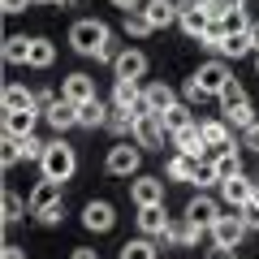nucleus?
<instances>
[{
  "label": "nucleus",
  "mask_w": 259,
  "mask_h": 259,
  "mask_svg": "<svg viewBox=\"0 0 259 259\" xmlns=\"http://www.w3.org/2000/svg\"><path fill=\"white\" fill-rule=\"evenodd\" d=\"M69 48H74L78 56H95V61H117V48H112V30L104 26V22L95 18H82L69 26Z\"/></svg>",
  "instance_id": "obj_1"
},
{
  "label": "nucleus",
  "mask_w": 259,
  "mask_h": 259,
  "mask_svg": "<svg viewBox=\"0 0 259 259\" xmlns=\"http://www.w3.org/2000/svg\"><path fill=\"white\" fill-rule=\"evenodd\" d=\"M39 168H44V177H52V182H69V177H74V168H78V151L69 147L61 134H56V139L48 143V151H44V160H39Z\"/></svg>",
  "instance_id": "obj_2"
},
{
  "label": "nucleus",
  "mask_w": 259,
  "mask_h": 259,
  "mask_svg": "<svg viewBox=\"0 0 259 259\" xmlns=\"http://www.w3.org/2000/svg\"><path fill=\"white\" fill-rule=\"evenodd\" d=\"M139 164H143V147L134 139H117L108 147V160H104L112 177H139Z\"/></svg>",
  "instance_id": "obj_3"
},
{
  "label": "nucleus",
  "mask_w": 259,
  "mask_h": 259,
  "mask_svg": "<svg viewBox=\"0 0 259 259\" xmlns=\"http://www.w3.org/2000/svg\"><path fill=\"white\" fill-rule=\"evenodd\" d=\"M207 233H212V246H229V250H238L242 238H246V221H242V212H233V207H229V212L216 216V225H212Z\"/></svg>",
  "instance_id": "obj_4"
},
{
  "label": "nucleus",
  "mask_w": 259,
  "mask_h": 259,
  "mask_svg": "<svg viewBox=\"0 0 259 259\" xmlns=\"http://www.w3.org/2000/svg\"><path fill=\"white\" fill-rule=\"evenodd\" d=\"M164 121H160V112H139V121H134V134L130 139L139 143L143 151H164Z\"/></svg>",
  "instance_id": "obj_5"
},
{
  "label": "nucleus",
  "mask_w": 259,
  "mask_h": 259,
  "mask_svg": "<svg viewBox=\"0 0 259 259\" xmlns=\"http://www.w3.org/2000/svg\"><path fill=\"white\" fill-rule=\"evenodd\" d=\"M190 78L199 82V91H203V95H221V91H225V82L233 78V69L225 65V56H212V61H203Z\"/></svg>",
  "instance_id": "obj_6"
},
{
  "label": "nucleus",
  "mask_w": 259,
  "mask_h": 259,
  "mask_svg": "<svg viewBox=\"0 0 259 259\" xmlns=\"http://www.w3.org/2000/svg\"><path fill=\"white\" fill-rule=\"evenodd\" d=\"M216 190H221V203L238 212V207H246V203H250V194H255V177H246V173L221 177V186H216Z\"/></svg>",
  "instance_id": "obj_7"
},
{
  "label": "nucleus",
  "mask_w": 259,
  "mask_h": 259,
  "mask_svg": "<svg viewBox=\"0 0 259 259\" xmlns=\"http://www.w3.org/2000/svg\"><path fill=\"white\" fill-rule=\"evenodd\" d=\"M82 229L87 233H112L117 229V207H112L108 199H91V203L82 207Z\"/></svg>",
  "instance_id": "obj_8"
},
{
  "label": "nucleus",
  "mask_w": 259,
  "mask_h": 259,
  "mask_svg": "<svg viewBox=\"0 0 259 259\" xmlns=\"http://www.w3.org/2000/svg\"><path fill=\"white\" fill-rule=\"evenodd\" d=\"M186 216H190V221L199 225V229H212V225H216V216H221V199H212L207 190H199V194L190 199V203H186Z\"/></svg>",
  "instance_id": "obj_9"
},
{
  "label": "nucleus",
  "mask_w": 259,
  "mask_h": 259,
  "mask_svg": "<svg viewBox=\"0 0 259 259\" xmlns=\"http://www.w3.org/2000/svg\"><path fill=\"white\" fill-rule=\"evenodd\" d=\"M199 238H203V229H199L190 216H173V221H168V233L160 242H164V246H199Z\"/></svg>",
  "instance_id": "obj_10"
},
{
  "label": "nucleus",
  "mask_w": 259,
  "mask_h": 259,
  "mask_svg": "<svg viewBox=\"0 0 259 259\" xmlns=\"http://www.w3.org/2000/svg\"><path fill=\"white\" fill-rule=\"evenodd\" d=\"M130 199L139 207L164 203V177H134V182H130Z\"/></svg>",
  "instance_id": "obj_11"
},
{
  "label": "nucleus",
  "mask_w": 259,
  "mask_h": 259,
  "mask_svg": "<svg viewBox=\"0 0 259 259\" xmlns=\"http://www.w3.org/2000/svg\"><path fill=\"white\" fill-rule=\"evenodd\" d=\"M112 104H121V108H134V112H147L139 78H112Z\"/></svg>",
  "instance_id": "obj_12"
},
{
  "label": "nucleus",
  "mask_w": 259,
  "mask_h": 259,
  "mask_svg": "<svg viewBox=\"0 0 259 259\" xmlns=\"http://www.w3.org/2000/svg\"><path fill=\"white\" fill-rule=\"evenodd\" d=\"M168 139H173L177 151H186V156H199V160L212 151V147H207V139H203V130H199V121H194V125H186V130H177V134H168Z\"/></svg>",
  "instance_id": "obj_13"
},
{
  "label": "nucleus",
  "mask_w": 259,
  "mask_h": 259,
  "mask_svg": "<svg viewBox=\"0 0 259 259\" xmlns=\"http://www.w3.org/2000/svg\"><path fill=\"white\" fill-rule=\"evenodd\" d=\"M143 74H147V56L139 48H121L112 61V78H143Z\"/></svg>",
  "instance_id": "obj_14"
},
{
  "label": "nucleus",
  "mask_w": 259,
  "mask_h": 259,
  "mask_svg": "<svg viewBox=\"0 0 259 259\" xmlns=\"http://www.w3.org/2000/svg\"><path fill=\"white\" fill-rule=\"evenodd\" d=\"M44 117V108L39 104H30V108H18V112H5V134H18V139H26V134H35V121Z\"/></svg>",
  "instance_id": "obj_15"
},
{
  "label": "nucleus",
  "mask_w": 259,
  "mask_h": 259,
  "mask_svg": "<svg viewBox=\"0 0 259 259\" xmlns=\"http://www.w3.org/2000/svg\"><path fill=\"white\" fill-rule=\"evenodd\" d=\"M61 100L78 104V108H82L87 100H95V82H91V74H69V78L61 82Z\"/></svg>",
  "instance_id": "obj_16"
},
{
  "label": "nucleus",
  "mask_w": 259,
  "mask_h": 259,
  "mask_svg": "<svg viewBox=\"0 0 259 259\" xmlns=\"http://www.w3.org/2000/svg\"><path fill=\"white\" fill-rule=\"evenodd\" d=\"M168 221H173V216H164V203L139 207V229L147 233V238H164V233H168Z\"/></svg>",
  "instance_id": "obj_17"
},
{
  "label": "nucleus",
  "mask_w": 259,
  "mask_h": 259,
  "mask_svg": "<svg viewBox=\"0 0 259 259\" xmlns=\"http://www.w3.org/2000/svg\"><path fill=\"white\" fill-rule=\"evenodd\" d=\"M61 186H65V182H52V177L35 182V190L26 194V203H30V216H35V212H44V207H52L56 199H61Z\"/></svg>",
  "instance_id": "obj_18"
},
{
  "label": "nucleus",
  "mask_w": 259,
  "mask_h": 259,
  "mask_svg": "<svg viewBox=\"0 0 259 259\" xmlns=\"http://www.w3.org/2000/svg\"><path fill=\"white\" fill-rule=\"evenodd\" d=\"M44 121L56 130V134H65V130H74L78 125V104H69V100H56L52 108L44 112Z\"/></svg>",
  "instance_id": "obj_19"
},
{
  "label": "nucleus",
  "mask_w": 259,
  "mask_h": 259,
  "mask_svg": "<svg viewBox=\"0 0 259 259\" xmlns=\"http://www.w3.org/2000/svg\"><path fill=\"white\" fill-rule=\"evenodd\" d=\"M143 104H147V112H164L177 104V91L168 82H147L143 87Z\"/></svg>",
  "instance_id": "obj_20"
},
{
  "label": "nucleus",
  "mask_w": 259,
  "mask_h": 259,
  "mask_svg": "<svg viewBox=\"0 0 259 259\" xmlns=\"http://www.w3.org/2000/svg\"><path fill=\"white\" fill-rule=\"evenodd\" d=\"M143 13H147V22H151L156 30L173 26V22L182 18V13H177V0H147V5H143Z\"/></svg>",
  "instance_id": "obj_21"
},
{
  "label": "nucleus",
  "mask_w": 259,
  "mask_h": 259,
  "mask_svg": "<svg viewBox=\"0 0 259 259\" xmlns=\"http://www.w3.org/2000/svg\"><path fill=\"white\" fill-rule=\"evenodd\" d=\"M216 56H225V61H242V56H255L250 30H242V35H225V44L216 48Z\"/></svg>",
  "instance_id": "obj_22"
},
{
  "label": "nucleus",
  "mask_w": 259,
  "mask_h": 259,
  "mask_svg": "<svg viewBox=\"0 0 259 259\" xmlns=\"http://www.w3.org/2000/svg\"><path fill=\"white\" fill-rule=\"evenodd\" d=\"M194 168H199V156H186V151H177V156H168L164 177H168V182H194Z\"/></svg>",
  "instance_id": "obj_23"
},
{
  "label": "nucleus",
  "mask_w": 259,
  "mask_h": 259,
  "mask_svg": "<svg viewBox=\"0 0 259 259\" xmlns=\"http://www.w3.org/2000/svg\"><path fill=\"white\" fill-rule=\"evenodd\" d=\"M78 125L82 130H100V125H108V104L95 95V100H87L82 108H78Z\"/></svg>",
  "instance_id": "obj_24"
},
{
  "label": "nucleus",
  "mask_w": 259,
  "mask_h": 259,
  "mask_svg": "<svg viewBox=\"0 0 259 259\" xmlns=\"http://www.w3.org/2000/svg\"><path fill=\"white\" fill-rule=\"evenodd\" d=\"M134 121H139V112H134V108H121V104H112V108H108V130L117 134V139H130V134H134Z\"/></svg>",
  "instance_id": "obj_25"
},
{
  "label": "nucleus",
  "mask_w": 259,
  "mask_h": 259,
  "mask_svg": "<svg viewBox=\"0 0 259 259\" xmlns=\"http://www.w3.org/2000/svg\"><path fill=\"white\" fill-rule=\"evenodd\" d=\"M5 112H18V108H30L35 104V91H26L22 82H5V95H0Z\"/></svg>",
  "instance_id": "obj_26"
},
{
  "label": "nucleus",
  "mask_w": 259,
  "mask_h": 259,
  "mask_svg": "<svg viewBox=\"0 0 259 259\" xmlns=\"http://www.w3.org/2000/svg\"><path fill=\"white\" fill-rule=\"evenodd\" d=\"M0 52H5V65H30V39L26 35H9Z\"/></svg>",
  "instance_id": "obj_27"
},
{
  "label": "nucleus",
  "mask_w": 259,
  "mask_h": 259,
  "mask_svg": "<svg viewBox=\"0 0 259 259\" xmlns=\"http://www.w3.org/2000/svg\"><path fill=\"white\" fill-rule=\"evenodd\" d=\"M212 164H216V173L221 177H233V173H242V151L233 147H216V156H212Z\"/></svg>",
  "instance_id": "obj_28"
},
{
  "label": "nucleus",
  "mask_w": 259,
  "mask_h": 259,
  "mask_svg": "<svg viewBox=\"0 0 259 259\" xmlns=\"http://www.w3.org/2000/svg\"><path fill=\"white\" fill-rule=\"evenodd\" d=\"M0 212H5V216H0V221H5V225H18L22 216L30 212V203H26V199H22L18 190H5V199H0Z\"/></svg>",
  "instance_id": "obj_29"
},
{
  "label": "nucleus",
  "mask_w": 259,
  "mask_h": 259,
  "mask_svg": "<svg viewBox=\"0 0 259 259\" xmlns=\"http://www.w3.org/2000/svg\"><path fill=\"white\" fill-rule=\"evenodd\" d=\"M199 130H203V139H207V147H229V121L225 117H212V121H199Z\"/></svg>",
  "instance_id": "obj_30"
},
{
  "label": "nucleus",
  "mask_w": 259,
  "mask_h": 259,
  "mask_svg": "<svg viewBox=\"0 0 259 259\" xmlns=\"http://www.w3.org/2000/svg\"><path fill=\"white\" fill-rule=\"evenodd\" d=\"M52 61H56V44L44 39V35H35L30 39V69H48Z\"/></svg>",
  "instance_id": "obj_31"
},
{
  "label": "nucleus",
  "mask_w": 259,
  "mask_h": 259,
  "mask_svg": "<svg viewBox=\"0 0 259 259\" xmlns=\"http://www.w3.org/2000/svg\"><path fill=\"white\" fill-rule=\"evenodd\" d=\"M225 121H229L233 130H242V134H246L259 117H255V108H250V100H242V104H233V108H225Z\"/></svg>",
  "instance_id": "obj_32"
},
{
  "label": "nucleus",
  "mask_w": 259,
  "mask_h": 259,
  "mask_svg": "<svg viewBox=\"0 0 259 259\" xmlns=\"http://www.w3.org/2000/svg\"><path fill=\"white\" fill-rule=\"evenodd\" d=\"M117 259H156V242L143 233V238H134V242H125V246L117 250Z\"/></svg>",
  "instance_id": "obj_33"
},
{
  "label": "nucleus",
  "mask_w": 259,
  "mask_h": 259,
  "mask_svg": "<svg viewBox=\"0 0 259 259\" xmlns=\"http://www.w3.org/2000/svg\"><path fill=\"white\" fill-rule=\"evenodd\" d=\"M160 121H164L168 134H177V130L194 125V117H190V108H186V104H173V108H164V112H160Z\"/></svg>",
  "instance_id": "obj_34"
},
{
  "label": "nucleus",
  "mask_w": 259,
  "mask_h": 259,
  "mask_svg": "<svg viewBox=\"0 0 259 259\" xmlns=\"http://www.w3.org/2000/svg\"><path fill=\"white\" fill-rule=\"evenodd\" d=\"M121 30H125V35L130 39H147L151 35V30H156V26H151V22H147V13H125V22H121Z\"/></svg>",
  "instance_id": "obj_35"
},
{
  "label": "nucleus",
  "mask_w": 259,
  "mask_h": 259,
  "mask_svg": "<svg viewBox=\"0 0 259 259\" xmlns=\"http://www.w3.org/2000/svg\"><path fill=\"white\" fill-rule=\"evenodd\" d=\"M18 160H22V139H18V134H5V139H0V164L13 168Z\"/></svg>",
  "instance_id": "obj_36"
},
{
  "label": "nucleus",
  "mask_w": 259,
  "mask_h": 259,
  "mask_svg": "<svg viewBox=\"0 0 259 259\" xmlns=\"http://www.w3.org/2000/svg\"><path fill=\"white\" fill-rule=\"evenodd\" d=\"M194 186H199V190H212V186H221V173H216L212 160H199V168H194Z\"/></svg>",
  "instance_id": "obj_37"
},
{
  "label": "nucleus",
  "mask_w": 259,
  "mask_h": 259,
  "mask_svg": "<svg viewBox=\"0 0 259 259\" xmlns=\"http://www.w3.org/2000/svg\"><path fill=\"white\" fill-rule=\"evenodd\" d=\"M207 18H229L233 9H246V0H203Z\"/></svg>",
  "instance_id": "obj_38"
},
{
  "label": "nucleus",
  "mask_w": 259,
  "mask_h": 259,
  "mask_svg": "<svg viewBox=\"0 0 259 259\" xmlns=\"http://www.w3.org/2000/svg\"><path fill=\"white\" fill-rule=\"evenodd\" d=\"M216 100H221L225 108H233V104H242V100H246V87H242L238 78H229V82H225V91L216 95Z\"/></svg>",
  "instance_id": "obj_39"
},
{
  "label": "nucleus",
  "mask_w": 259,
  "mask_h": 259,
  "mask_svg": "<svg viewBox=\"0 0 259 259\" xmlns=\"http://www.w3.org/2000/svg\"><path fill=\"white\" fill-rule=\"evenodd\" d=\"M35 221L44 225V229H56V225L65 221V203H61V199H56L52 207H44V212H35Z\"/></svg>",
  "instance_id": "obj_40"
},
{
  "label": "nucleus",
  "mask_w": 259,
  "mask_h": 259,
  "mask_svg": "<svg viewBox=\"0 0 259 259\" xmlns=\"http://www.w3.org/2000/svg\"><path fill=\"white\" fill-rule=\"evenodd\" d=\"M44 151H48V143L44 139H35V134H26V139H22V160H44Z\"/></svg>",
  "instance_id": "obj_41"
},
{
  "label": "nucleus",
  "mask_w": 259,
  "mask_h": 259,
  "mask_svg": "<svg viewBox=\"0 0 259 259\" xmlns=\"http://www.w3.org/2000/svg\"><path fill=\"white\" fill-rule=\"evenodd\" d=\"M238 212H242V221H246V229H259V182H255L250 203H246V207H238Z\"/></svg>",
  "instance_id": "obj_42"
},
{
  "label": "nucleus",
  "mask_w": 259,
  "mask_h": 259,
  "mask_svg": "<svg viewBox=\"0 0 259 259\" xmlns=\"http://www.w3.org/2000/svg\"><path fill=\"white\" fill-rule=\"evenodd\" d=\"M225 26H229V35H242V30H250V18H246V9H233L229 18H221Z\"/></svg>",
  "instance_id": "obj_43"
},
{
  "label": "nucleus",
  "mask_w": 259,
  "mask_h": 259,
  "mask_svg": "<svg viewBox=\"0 0 259 259\" xmlns=\"http://www.w3.org/2000/svg\"><path fill=\"white\" fill-rule=\"evenodd\" d=\"M30 5H35V0H0V9H5V13H26Z\"/></svg>",
  "instance_id": "obj_44"
},
{
  "label": "nucleus",
  "mask_w": 259,
  "mask_h": 259,
  "mask_svg": "<svg viewBox=\"0 0 259 259\" xmlns=\"http://www.w3.org/2000/svg\"><path fill=\"white\" fill-rule=\"evenodd\" d=\"M147 0H112V9H121V13H139Z\"/></svg>",
  "instance_id": "obj_45"
},
{
  "label": "nucleus",
  "mask_w": 259,
  "mask_h": 259,
  "mask_svg": "<svg viewBox=\"0 0 259 259\" xmlns=\"http://www.w3.org/2000/svg\"><path fill=\"white\" fill-rule=\"evenodd\" d=\"M35 104H39V108L48 112V108H52V104H56V95L48 91V87H39V91H35Z\"/></svg>",
  "instance_id": "obj_46"
},
{
  "label": "nucleus",
  "mask_w": 259,
  "mask_h": 259,
  "mask_svg": "<svg viewBox=\"0 0 259 259\" xmlns=\"http://www.w3.org/2000/svg\"><path fill=\"white\" fill-rule=\"evenodd\" d=\"M186 100H190V104H199V100H207V95L199 91V82H194V78H190V82H186Z\"/></svg>",
  "instance_id": "obj_47"
},
{
  "label": "nucleus",
  "mask_w": 259,
  "mask_h": 259,
  "mask_svg": "<svg viewBox=\"0 0 259 259\" xmlns=\"http://www.w3.org/2000/svg\"><path fill=\"white\" fill-rule=\"evenodd\" d=\"M69 259H100V250H91V246H74V250H69Z\"/></svg>",
  "instance_id": "obj_48"
},
{
  "label": "nucleus",
  "mask_w": 259,
  "mask_h": 259,
  "mask_svg": "<svg viewBox=\"0 0 259 259\" xmlns=\"http://www.w3.org/2000/svg\"><path fill=\"white\" fill-rule=\"evenodd\" d=\"M242 143H246V147H250V151H259V121H255V125H250V130H246V139H242Z\"/></svg>",
  "instance_id": "obj_49"
},
{
  "label": "nucleus",
  "mask_w": 259,
  "mask_h": 259,
  "mask_svg": "<svg viewBox=\"0 0 259 259\" xmlns=\"http://www.w3.org/2000/svg\"><path fill=\"white\" fill-rule=\"evenodd\" d=\"M0 259H26V255H22V246H13V242H5V250H0Z\"/></svg>",
  "instance_id": "obj_50"
},
{
  "label": "nucleus",
  "mask_w": 259,
  "mask_h": 259,
  "mask_svg": "<svg viewBox=\"0 0 259 259\" xmlns=\"http://www.w3.org/2000/svg\"><path fill=\"white\" fill-rule=\"evenodd\" d=\"M207 259H233V255H229V246H212V250H207Z\"/></svg>",
  "instance_id": "obj_51"
},
{
  "label": "nucleus",
  "mask_w": 259,
  "mask_h": 259,
  "mask_svg": "<svg viewBox=\"0 0 259 259\" xmlns=\"http://www.w3.org/2000/svg\"><path fill=\"white\" fill-rule=\"evenodd\" d=\"M250 44H255V52H259V22H250Z\"/></svg>",
  "instance_id": "obj_52"
},
{
  "label": "nucleus",
  "mask_w": 259,
  "mask_h": 259,
  "mask_svg": "<svg viewBox=\"0 0 259 259\" xmlns=\"http://www.w3.org/2000/svg\"><path fill=\"white\" fill-rule=\"evenodd\" d=\"M35 5H74V0H35Z\"/></svg>",
  "instance_id": "obj_53"
},
{
  "label": "nucleus",
  "mask_w": 259,
  "mask_h": 259,
  "mask_svg": "<svg viewBox=\"0 0 259 259\" xmlns=\"http://www.w3.org/2000/svg\"><path fill=\"white\" fill-rule=\"evenodd\" d=\"M255 69H259V52H255Z\"/></svg>",
  "instance_id": "obj_54"
}]
</instances>
